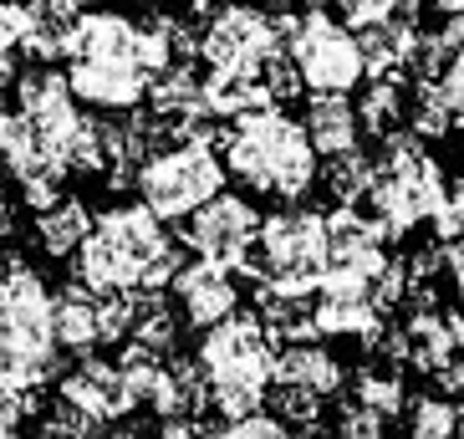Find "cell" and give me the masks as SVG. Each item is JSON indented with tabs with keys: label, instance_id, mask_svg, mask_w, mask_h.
Returning <instances> with one entry per match:
<instances>
[{
	"label": "cell",
	"instance_id": "ba28073f",
	"mask_svg": "<svg viewBox=\"0 0 464 439\" xmlns=\"http://www.w3.org/2000/svg\"><path fill=\"white\" fill-rule=\"evenodd\" d=\"M199 347L194 363L205 373V384H256L271 388V357H276V337L260 327V317L235 307L230 317H219L209 327H199Z\"/></svg>",
	"mask_w": 464,
	"mask_h": 439
},
{
	"label": "cell",
	"instance_id": "7402d4cb",
	"mask_svg": "<svg viewBox=\"0 0 464 439\" xmlns=\"http://www.w3.org/2000/svg\"><path fill=\"white\" fill-rule=\"evenodd\" d=\"M31 235H36V246H42L52 261H67L72 250H77L87 235H92V210H87L77 194H56L52 205L36 210V220H31Z\"/></svg>",
	"mask_w": 464,
	"mask_h": 439
},
{
	"label": "cell",
	"instance_id": "836d02e7",
	"mask_svg": "<svg viewBox=\"0 0 464 439\" xmlns=\"http://www.w3.org/2000/svg\"><path fill=\"white\" fill-rule=\"evenodd\" d=\"M36 414V394H15V388H0V439L15 434Z\"/></svg>",
	"mask_w": 464,
	"mask_h": 439
},
{
	"label": "cell",
	"instance_id": "5b68a950",
	"mask_svg": "<svg viewBox=\"0 0 464 439\" xmlns=\"http://www.w3.org/2000/svg\"><path fill=\"white\" fill-rule=\"evenodd\" d=\"M327 271V215L301 200L260 215L256 230V276L281 287H316Z\"/></svg>",
	"mask_w": 464,
	"mask_h": 439
},
{
	"label": "cell",
	"instance_id": "e0dca14e",
	"mask_svg": "<svg viewBox=\"0 0 464 439\" xmlns=\"http://www.w3.org/2000/svg\"><path fill=\"white\" fill-rule=\"evenodd\" d=\"M388 261V235L368 210L337 200V210H327V271H353L368 276Z\"/></svg>",
	"mask_w": 464,
	"mask_h": 439
},
{
	"label": "cell",
	"instance_id": "4fadbf2b",
	"mask_svg": "<svg viewBox=\"0 0 464 439\" xmlns=\"http://www.w3.org/2000/svg\"><path fill=\"white\" fill-rule=\"evenodd\" d=\"M312 317L316 337H357V343H368L388 322V312L372 297V281L353 271H322V281L312 287Z\"/></svg>",
	"mask_w": 464,
	"mask_h": 439
},
{
	"label": "cell",
	"instance_id": "7a4b0ae2",
	"mask_svg": "<svg viewBox=\"0 0 464 439\" xmlns=\"http://www.w3.org/2000/svg\"><path fill=\"white\" fill-rule=\"evenodd\" d=\"M357 205H368V215L382 225L388 240H403L450 205V179L434 164V153L423 149V138H413L409 128H393L388 138H378L372 179Z\"/></svg>",
	"mask_w": 464,
	"mask_h": 439
},
{
	"label": "cell",
	"instance_id": "60d3db41",
	"mask_svg": "<svg viewBox=\"0 0 464 439\" xmlns=\"http://www.w3.org/2000/svg\"><path fill=\"white\" fill-rule=\"evenodd\" d=\"M260 5H271V11H286V5H296V0H260Z\"/></svg>",
	"mask_w": 464,
	"mask_h": 439
},
{
	"label": "cell",
	"instance_id": "52a82bcc",
	"mask_svg": "<svg viewBox=\"0 0 464 439\" xmlns=\"http://www.w3.org/2000/svg\"><path fill=\"white\" fill-rule=\"evenodd\" d=\"M276 52H281V15L271 5L215 0L209 5V21L194 31V56H205V67L256 72Z\"/></svg>",
	"mask_w": 464,
	"mask_h": 439
},
{
	"label": "cell",
	"instance_id": "7c38bea8",
	"mask_svg": "<svg viewBox=\"0 0 464 439\" xmlns=\"http://www.w3.org/2000/svg\"><path fill=\"white\" fill-rule=\"evenodd\" d=\"M11 97H15V108L42 128V138L52 143L56 159L67 164V143H72V133L82 128V102L72 97L67 72H56L52 62H36V67L11 77Z\"/></svg>",
	"mask_w": 464,
	"mask_h": 439
},
{
	"label": "cell",
	"instance_id": "44dd1931",
	"mask_svg": "<svg viewBox=\"0 0 464 439\" xmlns=\"http://www.w3.org/2000/svg\"><path fill=\"white\" fill-rule=\"evenodd\" d=\"M128 297H133V307H128V337L123 343H138V347H149V353H174L184 317H179L169 287H153V291L143 287V291H128Z\"/></svg>",
	"mask_w": 464,
	"mask_h": 439
},
{
	"label": "cell",
	"instance_id": "9c48e42d",
	"mask_svg": "<svg viewBox=\"0 0 464 439\" xmlns=\"http://www.w3.org/2000/svg\"><path fill=\"white\" fill-rule=\"evenodd\" d=\"M256 230H260V210L250 205L246 194L219 190L199 210L184 215L179 246H189L199 261L230 266L235 276H256Z\"/></svg>",
	"mask_w": 464,
	"mask_h": 439
},
{
	"label": "cell",
	"instance_id": "5bb4252c",
	"mask_svg": "<svg viewBox=\"0 0 464 439\" xmlns=\"http://www.w3.org/2000/svg\"><path fill=\"white\" fill-rule=\"evenodd\" d=\"M169 297H174L184 327H209V322H219L240 307V276L230 266L194 256V261H179V271L169 276Z\"/></svg>",
	"mask_w": 464,
	"mask_h": 439
},
{
	"label": "cell",
	"instance_id": "9a60e30c",
	"mask_svg": "<svg viewBox=\"0 0 464 439\" xmlns=\"http://www.w3.org/2000/svg\"><path fill=\"white\" fill-rule=\"evenodd\" d=\"M67 87L82 108L97 112H138L149 97V72L138 62H92V56H72L67 62Z\"/></svg>",
	"mask_w": 464,
	"mask_h": 439
},
{
	"label": "cell",
	"instance_id": "6da1fadb",
	"mask_svg": "<svg viewBox=\"0 0 464 439\" xmlns=\"http://www.w3.org/2000/svg\"><path fill=\"white\" fill-rule=\"evenodd\" d=\"M219 159L225 174H235L246 190L271 194V200H306L316 184V149L306 143L296 118H286L281 102H266L256 112H240L235 128L219 133Z\"/></svg>",
	"mask_w": 464,
	"mask_h": 439
},
{
	"label": "cell",
	"instance_id": "cb8c5ba5",
	"mask_svg": "<svg viewBox=\"0 0 464 439\" xmlns=\"http://www.w3.org/2000/svg\"><path fill=\"white\" fill-rule=\"evenodd\" d=\"M52 337L62 353H92L97 337V291L72 281L67 291H52Z\"/></svg>",
	"mask_w": 464,
	"mask_h": 439
},
{
	"label": "cell",
	"instance_id": "8d00e7d4",
	"mask_svg": "<svg viewBox=\"0 0 464 439\" xmlns=\"http://www.w3.org/2000/svg\"><path fill=\"white\" fill-rule=\"evenodd\" d=\"M444 36H450L454 52H464V11L459 15H444Z\"/></svg>",
	"mask_w": 464,
	"mask_h": 439
},
{
	"label": "cell",
	"instance_id": "d6986e66",
	"mask_svg": "<svg viewBox=\"0 0 464 439\" xmlns=\"http://www.w3.org/2000/svg\"><path fill=\"white\" fill-rule=\"evenodd\" d=\"M301 133H306V143L316 149V159L353 149L357 138H362L353 97L347 93H312L306 97V112H301Z\"/></svg>",
	"mask_w": 464,
	"mask_h": 439
},
{
	"label": "cell",
	"instance_id": "f35d334b",
	"mask_svg": "<svg viewBox=\"0 0 464 439\" xmlns=\"http://www.w3.org/2000/svg\"><path fill=\"white\" fill-rule=\"evenodd\" d=\"M429 5H434L439 15H459L464 11V0H429Z\"/></svg>",
	"mask_w": 464,
	"mask_h": 439
},
{
	"label": "cell",
	"instance_id": "2e32d148",
	"mask_svg": "<svg viewBox=\"0 0 464 439\" xmlns=\"http://www.w3.org/2000/svg\"><path fill=\"white\" fill-rule=\"evenodd\" d=\"M403 327V368L434 378L444 363L464 353V317L444 312L439 302H413V312L398 322Z\"/></svg>",
	"mask_w": 464,
	"mask_h": 439
},
{
	"label": "cell",
	"instance_id": "74e56055",
	"mask_svg": "<svg viewBox=\"0 0 464 439\" xmlns=\"http://www.w3.org/2000/svg\"><path fill=\"white\" fill-rule=\"evenodd\" d=\"M450 215H454V225H459V235H464V179H459V190H450Z\"/></svg>",
	"mask_w": 464,
	"mask_h": 439
},
{
	"label": "cell",
	"instance_id": "8fae6325",
	"mask_svg": "<svg viewBox=\"0 0 464 439\" xmlns=\"http://www.w3.org/2000/svg\"><path fill=\"white\" fill-rule=\"evenodd\" d=\"M56 404H67L87 419V424L102 434V429H118L128 424V414L138 409L133 388H128L118 357H92V353H77L72 368H56Z\"/></svg>",
	"mask_w": 464,
	"mask_h": 439
},
{
	"label": "cell",
	"instance_id": "b9f144b4",
	"mask_svg": "<svg viewBox=\"0 0 464 439\" xmlns=\"http://www.w3.org/2000/svg\"><path fill=\"white\" fill-rule=\"evenodd\" d=\"M189 5H194V11H209V5H215V0H189Z\"/></svg>",
	"mask_w": 464,
	"mask_h": 439
},
{
	"label": "cell",
	"instance_id": "1f68e13d",
	"mask_svg": "<svg viewBox=\"0 0 464 439\" xmlns=\"http://www.w3.org/2000/svg\"><path fill=\"white\" fill-rule=\"evenodd\" d=\"M429 87L439 93V102L454 112V123H464V52H454L444 67L429 77Z\"/></svg>",
	"mask_w": 464,
	"mask_h": 439
},
{
	"label": "cell",
	"instance_id": "3957f363",
	"mask_svg": "<svg viewBox=\"0 0 464 439\" xmlns=\"http://www.w3.org/2000/svg\"><path fill=\"white\" fill-rule=\"evenodd\" d=\"M225 159L219 143L209 138H164L159 149H149L133 169L138 200L164 220H184L189 210H199L209 194L225 190Z\"/></svg>",
	"mask_w": 464,
	"mask_h": 439
},
{
	"label": "cell",
	"instance_id": "83f0119b",
	"mask_svg": "<svg viewBox=\"0 0 464 439\" xmlns=\"http://www.w3.org/2000/svg\"><path fill=\"white\" fill-rule=\"evenodd\" d=\"M316 179L332 190V200L357 205L362 190H368V179H372V153L362 143H353V149H342V153H327V164L316 169Z\"/></svg>",
	"mask_w": 464,
	"mask_h": 439
},
{
	"label": "cell",
	"instance_id": "ee69618b",
	"mask_svg": "<svg viewBox=\"0 0 464 439\" xmlns=\"http://www.w3.org/2000/svg\"><path fill=\"white\" fill-rule=\"evenodd\" d=\"M82 5H108V0H82Z\"/></svg>",
	"mask_w": 464,
	"mask_h": 439
},
{
	"label": "cell",
	"instance_id": "ffe728a7",
	"mask_svg": "<svg viewBox=\"0 0 464 439\" xmlns=\"http://www.w3.org/2000/svg\"><path fill=\"white\" fill-rule=\"evenodd\" d=\"M260 327L271 332L276 343H296V337H316V317H312V287H281V281H260L256 307Z\"/></svg>",
	"mask_w": 464,
	"mask_h": 439
},
{
	"label": "cell",
	"instance_id": "ab89813d",
	"mask_svg": "<svg viewBox=\"0 0 464 439\" xmlns=\"http://www.w3.org/2000/svg\"><path fill=\"white\" fill-rule=\"evenodd\" d=\"M5 225H11V205H5V194H0V235H5Z\"/></svg>",
	"mask_w": 464,
	"mask_h": 439
},
{
	"label": "cell",
	"instance_id": "d6a6232c",
	"mask_svg": "<svg viewBox=\"0 0 464 439\" xmlns=\"http://www.w3.org/2000/svg\"><path fill=\"white\" fill-rule=\"evenodd\" d=\"M398 5H403V0H332V15H337L342 26L362 31V26H378V21H388Z\"/></svg>",
	"mask_w": 464,
	"mask_h": 439
},
{
	"label": "cell",
	"instance_id": "277c9868",
	"mask_svg": "<svg viewBox=\"0 0 464 439\" xmlns=\"http://www.w3.org/2000/svg\"><path fill=\"white\" fill-rule=\"evenodd\" d=\"M281 46L296 62L301 87H312V93H353L368 77L362 72V52H357V31L342 26L327 5L281 15Z\"/></svg>",
	"mask_w": 464,
	"mask_h": 439
},
{
	"label": "cell",
	"instance_id": "f1b7e54d",
	"mask_svg": "<svg viewBox=\"0 0 464 439\" xmlns=\"http://www.w3.org/2000/svg\"><path fill=\"white\" fill-rule=\"evenodd\" d=\"M322 404L327 398L312 394V388H301V384H271V414L281 419L286 429H296V434H322Z\"/></svg>",
	"mask_w": 464,
	"mask_h": 439
},
{
	"label": "cell",
	"instance_id": "484cf974",
	"mask_svg": "<svg viewBox=\"0 0 464 439\" xmlns=\"http://www.w3.org/2000/svg\"><path fill=\"white\" fill-rule=\"evenodd\" d=\"M199 93H205V108L219 123H235L240 112H256L271 102V93L260 87L256 72H230V67H209V77H199Z\"/></svg>",
	"mask_w": 464,
	"mask_h": 439
},
{
	"label": "cell",
	"instance_id": "d4e9b609",
	"mask_svg": "<svg viewBox=\"0 0 464 439\" xmlns=\"http://www.w3.org/2000/svg\"><path fill=\"white\" fill-rule=\"evenodd\" d=\"M357 123L362 133L388 138L393 128H409V77H368V87L357 93Z\"/></svg>",
	"mask_w": 464,
	"mask_h": 439
},
{
	"label": "cell",
	"instance_id": "4316f807",
	"mask_svg": "<svg viewBox=\"0 0 464 439\" xmlns=\"http://www.w3.org/2000/svg\"><path fill=\"white\" fill-rule=\"evenodd\" d=\"M353 404L372 409L378 419H398V414H403V404H409L403 373H398L393 363H378V357H368V363L357 368V378H353Z\"/></svg>",
	"mask_w": 464,
	"mask_h": 439
},
{
	"label": "cell",
	"instance_id": "8992f818",
	"mask_svg": "<svg viewBox=\"0 0 464 439\" xmlns=\"http://www.w3.org/2000/svg\"><path fill=\"white\" fill-rule=\"evenodd\" d=\"M92 230L118 250V261L128 271V291L143 287H169V276L179 271L184 250L169 235V220L153 215L143 200H123V205H108L102 215H92Z\"/></svg>",
	"mask_w": 464,
	"mask_h": 439
},
{
	"label": "cell",
	"instance_id": "603a6c76",
	"mask_svg": "<svg viewBox=\"0 0 464 439\" xmlns=\"http://www.w3.org/2000/svg\"><path fill=\"white\" fill-rule=\"evenodd\" d=\"M26 11V26H21V52L36 56V62H56L62 46H67V31L77 26V11L82 0H21Z\"/></svg>",
	"mask_w": 464,
	"mask_h": 439
},
{
	"label": "cell",
	"instance_id": "d590c367",
	"mask_svg": "<svg viewBox=\"0 0 464 439\" xmlns=\"http://www.w3.org/2000/svg\"><path fill=\"white\" fill-rule=\"evenodd\" d=\"M444 271H450V287L464 297V235L444 240Z\"/></svg>",
	"mask_w": 464,
	"mask_h": 439
},
{
	"label": "cell",
	"instance_id": "ac0fdd59",
	"mask_svg": "<svg viewBox=\"0 0 464 439\" xmlns=\"http://www.w3.org/2000/svg\"><path fill=\"white\" fill-rule=\"evenodd\" d=\"M271 384H301V388H312V394L332 398V394L347 388V368H342L337 353H327L316 337H296V343H276Z\"/></svg>",
	"mask_w": 464,
	"mask_h": 439
},
{
	"label": "cell",
	"instance_id": "f546056e",
	"mask_svg": "<svg viewBox=\"0 0 464 439\" xmlns=\"http://www.w3.org/2000/svg\"><path fill=\"white\" fill-rule=\"evenodd\" d=\"M403 414H409V429L419 439H450L459 429V404L450 394H413Z\"/></svg>",
	"mask_w": 464,
	"mask_h": 439
},
{
	"label": "cell",
	"instance_id": "30bf717a",
	"mask_svg": "<svg viewBox=\"0 0 464 439\" xmlns=\"http://www.w3.org/2000/svg\"><path fill=\"white\" fill-rule=\"evenodd\" d=\"M0 357H62L52 337V287L26 261H0Z\"/></svg>",
	"mask_w": 464,
	"mask_h": 439
},
{
	"label": "cell",
	"instance_id": "4dcf8cb0",
	"mask_svg": "<svg viewBox=\"0 0 464 439\" xmlns=\"http://www.w3.org/2000/svg\"><path fill=\"white\" fill-rule=\"evenodd\" d=\"M21 26H26L21 0H0V97L11 93V77L21 72Z\"/></svg>",
	"mask_w": 464,
	"mask_h": 439
},
{
	"label": "cell",
	"instance_id": "7bdbcfd3",
	"mask_svg": "<svg viewBox=\"0 0 464 439\" xmlns=\"http://www.w3.org/2000/svg\"><path fill=\"white\" fill-rule=\"evenodd\" d=\"M454 434H464V409H459V429H454Z\"/></svg>",
	"mask_w": 464,
	"mask_h": 439
},
{
	"label": "cell",
	"instance_id": "e575fe53",
	"mask_svg": "<svg viewBox=\"0 0 464 439\" xmlns=\"http://www.w3.org/2000/svg\"><path fill=\"white\" fill-rule=\"evenodd\" d=\"M382 429H388V419H378V414L362 409V404H347L342 419H337V434H347V439H378Z\"/></svg>",
	"mask_w": 464,
	"mask_h": 439
}]
</instances>
